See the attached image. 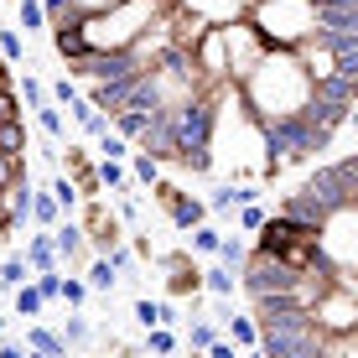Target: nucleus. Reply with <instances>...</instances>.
<instances>
[{
  "instance_id": "12",
  "label": "nucleus",
  "mask_w": 358,
  "mask_h": 358,
  "mask_svg": "<svg viewBox=\"0 0 358 358\" xmlns=\"http://www.w3.org/2000/svg\"><path fill=\"white\" fill-rule=\"evenodd\" d=\"M27 120H31V125L47 135V141H68V120H63V109H57V104H42V109H31Z\"/></svg>"
},
{
  "instance_id": "27",
  "label": "nucleus",
  "mask_w": 358,
  "mask_h": 358,
  "mask_svg": "<svg viewBox=\"0 0 358 358\" xmlns=\"http://www.w3.org/2000/svg\"><path fill=\"white\" fill-rule=\"evenodd\" d=\"M270 218V208L265 203H239V213H234V224H239V234H255Z\"/></svg>"
},
{
  "instance_id": "11",
  "label": "nucleus",
  "mask_w": 358,
  "mask_h": 358,
  "mask_svg": "<svg viewBox=\"0 0 358 358\" xmlns=\"http://www.w3.org/2000/svg\"><path fill=\"white\" fill-rule=\"evenodd\" d=\"M63 109H68L73 120H78V130H83V135H94V141H99V135L109 130V120L99 115V109H94V104H89V99H83V94H73V99H68Z\"/></svg>"
},
{
  "instance_id": "22",
  "label": "nucleus",
  "mask_w": 358,
  "mask_h": 358,
  "mask_svg": "<svg viewBox=\"0 0 358 358\" xmlns=\"http://www.w3.org/2000/svg\"><path fill=\"white\" fill-rule=\"evenodd\" d=\"M47 192H52V203H57V213H78V192H73V182L63 177V171H57V177H52V187H47Z\"/></svg>"
},
{
  "instance_id": "20",
  "label": "nucleus",
  "mask_w": 358,
  "mask_h": 358,
  "mask_svg": "<svg viewBox=\"0 0 358 358\" xmlns=\"http://www.w3.org/2000/svg\"><path fill=\"white\" fill-rule=\"evenodd\" d=\"M130 156H135V145L125 141V135H115V130L99 135V162H130Z\"/></svg>"
},
{
  "instance_id": "5",
  "label": "nucleus",
  "mask_w": 358,
  "mask_h": 358,
  "mask_svg": "<svg viewBox=\"0 0 358 358\" xmlns=\"http://www.w3.org/2000/svg\"><path fill=\"white\" fill-rule=\"evenodd\" d=\"M166 296L171 301H192L197 291H203V265L192 260V255H166Z\"/></svg>"
},
{
  "instance_id": "30",
  "label": "nucleus",
  "mask_w": 358,
  "mask_h": 358,
  "mask_svg": "<svg viewBox=\"0 0 358 358\" xmlns=\"http://www.w3.org/2000/svg\"><path fill=\"white\" fill-rule=\"evenodd\" d=\"M213 338H218V327L197 317V322H192V332H187V353H208V343H213Z\"/></svg>"
},
{
  "instance_id": "32",
  "label": "nucleus",
  "mask_w": 358,
  "mask_h": 358,
  "mask_svg": "<svg viewBox=\"0 0 358 358\" xmlns=\"http://www.w3.org/2000/svg\"><path fill=\"white\" fill-rule=\"evenodd\" d=\"M0 358H27V348H21V343H10V338H0Z\"/></svg>"
},
{
  "instance_id": "26",
  "label": "nucleus",
  "mask_w": 358,
  "mask_h": 358,
  "mask_svg": "<svg viewBox=\"0 0 358 358\" xmlns=\"http://www.w3.org/2000/svg\"><path fill=\"white\" fill-rule=\"evenodd\" d=\"M145 353L171 358V353H177V332H171V327H151V332H145Z\"/></svg>"
},
{
  "instance_id": "13",
  "label": "nucleus",
  "mask_w": 358,
  "mask_h": 358,
  "mask_svg": "<svg viewBox=\"0 0 358 358\" xmlns=\"http://www.w3.org/2000/svg\"><path fill=\"white\" fill-rule=\"evenodd\" d=\"M203 291L218 296V301H234V291H239V275H234V270H224V265H208V270H203Z\"/></svg>"
},
{
  "instance_id": "28",
  "label": "nucleus",
  "mask_w": 358,
  "mask_h": 358,
  "mask_svg": "<svg viewBox=\"0 0 358 358\" xmlns=\"http://www.w3.org/2000/svg\"><path fill=\"white\" fill-rule=\"evenodd\" d=\"M57 301H63L68 312H83V306H89V286H83L78 275H63V296H57Z\"/></svg>"
},
{
  "instance_id": "4",
  "label": "nucleus",
  "mask_w": 358,
  "mask_h": 358,
  "mask_svg": "<svg viewBox=\"0 0 358 358\" xmlns=\"http://www.w3.org/2000/svg\"><path fill=\"white\" fill-rule=\"evenodd\" d=\"M151 203L171 218V229H197V224H208V203H203V197H192L177 177H162V182H156V187H151Z\"/></svg>"
},
{
  "instance_id": "34",
  "label": "nucleus",
  "mask_w": 358,
  "mask_h": 358,
  "mask_svg": "<svg viewBox=\"0 0 358 358\" xmlns=\"http://www.w3.org/2000/svg\"><path fill=\"white\" fill-rule=\"evenodd\" d=\"M27 358H47V353H31V348H27Z\"/></svg>"
},
{
  "instance_id": "23",
  "label": "nucleus",
  "mask_w": 358,
  "mask_h": 358,
  "mask_svg": "<svg viewBox=\"0 0 358 358\" xmlns=\"http://www.w3.org/2000/svg\"><path fill=\"white\" fill-rule=\"evenodd\" d=\"M27 280H31V270L21 265V255H10V260L0 265V291H6V296L16 291V286H27Z\"/></svg>"
},
{
  "instance_id": "7",
  "label": "nucleus",
  "mask_w": 358,
  "mask_h": 358,
  "mask_svg": "<svg viewBox=\"0 0 358 358\" xmlns=\"http://www.w3.org/2000/svg\"><path fill=\"white\" fill-rule=\"evenodd\" d=\"M63 177L73 182L78 203H83V197H99V192H104V187H99V171H94V156L83 151L78 141H68V156H63Z\"/></svg>"
},
{
  "instance_id": "8",
  "label": "nucleus",
  "mask_w": 358,
  "mask_h": 358,
  "mask_svg": "<svg viewBox=\"0 0 358 358\" xmlns=\"http://www.w3.org/2000/svg\"><path fill=\"white\" fill-rule=\"evenodd\" d=\"M21 265H27L31 275H42V270H63V265H57V250H52V229H42V234H27V250H21Z\"/></svg>"
},
{
  "instance_id": "3",
  "label": "nucleus",
  "mask_w": 358,
  "mask_h": 358,
  "mask_svg": "<svg viewBox=\"0 0 358 358\" xmlns=\"http://www.w3.org/2000/svg\"><path fill=\"white\" fill-rule=\"evenodd\" d=\"M78 234H83V244H89V255H109V250L125 244L120 218L104 208V197H83L78 203Z\"/></svg>"
},
{
  "instance_id": "25",
  "label": "nucleus",
  "mask_w": 358,
  "mask_h": 358,
  "mask_svg": "<svg viewBox=\"0 0 358 358\" xmlns=\"http://www.w3.org/2000/svg\"><path fill=\"white\" fill-rule=\"evenodd\" d=\"M218 239H224V229H218V224H197L192 229V255H208V260H213Z\"/></svg>"
},
{
  "instance_id": "35",
  "label": "nucleus",
  "mask_w": 358,
  "mask_h": 358,
  "mask_svg": "<svg viewBox=\"0 0 358 358\" xmlns=\"http://www.w3.org/2000/svg\"><path fill=\"white\" fill-rule=\"evenodd\" d=\"M0 338H6V317H0Z\"/></svg>"
},
{
  "instance_id": "16",
  "label": "nucleus",
  "mask_w": 358,
  "mask_h": 358,
  "mask_svg": "<svg viewBox=\"0 0 358 358\" xmlns=\"http://www.w3.org/2000/svg\"><path fill=\"white\" fill-rule=\"evenodd\" d=\"M78 280H83V286H89V291H104V296H109V291L120 286V275H115V270H109V260H104V255H94V260H89V270H83Z\"/></svg>"
},
{
  "instance_id": "19",
  "label": "nucleus",
  "mask_w": 358,
  "mask_h": 358,
  "mask_svg": "<svg viewBox=\"0 0 358 358\" xmlns=\"http://www.w3.org/2000/svg\"><path fill=\"white\" fill-rule=\"evenodd\" d=\"M213 260L239 275V265H244V239H239V234H224V239H218V250H213Z\"/></svg>"
},
{
  "instance_id": "21",
  "label": "nucleus",
  "mask_w": 358,
  "mask_h": 358,
  "mask_svg": "<svg viewBox=\"0 0 358 358\" xmlns=\"http://www.w3.org/2000/svg\"><path fill=\"white\" fill-rule=\"evenodd\" d=\"M10 306H16V317H42V312H47V301L36 296V286H31V280L10 291Z\"/></svg>"
},
{
  "instance_id": "9",
  "label": "nucleus",
  "mask_w": 358,
  "mask_h": 358,
  "mask_svg": "<svg viewBox=\"0 0 358 358\" xmlns=\"http://www.w3.org/2000/svg\"><path fill=\"white\" fill-rule=\"evenodd\" d=\"M213 317H224V332H229V343H234L239 353H255V348H260V332H255V322H250L244 312H234V301L218 306Z\"/></svg>"
},
{
  "instance_id": "2",
  "label": "nucleus",
  "mask_w": 358,
  "mask_h": 358,
  "mask_svg": "<svg viewBox=\"0 0 358 358\" xmlns=\"http://www.w3.org/2000/svg\"><path fill=\"white\" fill-rule=\"evenodd\" d=\"M31 120L21 109L16 94V68L0 57V239H10V218H6V197L16 187H31Z\"/></svg>"
},
{
  "instance_id": "6",
  "label": "nucleus",
  "mask_w": 358,
  "mask_h": 358,
  "mask_svg": "<svg viewBox=\"0 0 358 358\" xmlns=\"http://www.w3.org/2000/svg\"><path fill=\"white\" fill-rule=\"evenodd\" d=\"M52 250H57V265H68V275H83V270H89V260H94L73 218H63V224L52 229Z\"/></svg>"
},
{
  "instance_id": "29",
  "label": "nucleus",
  "mask_w": 358,
  "mask_h": 358,
  "mask_svg": "<svg viewBox=\"0 0 358 358\" xmlns=\"http://www.w3.org/2000/svg\"><path fill=\"white\" fill-rule=\"evenodd\" d=\"M63 343H73V348H83V343H89V317H83V312H68V322H63Z\"/></svg>"
},
{
  "instance_id": "1",
  "label": "nucleus",
  "mask_w": 358,
  "mask_h": 358,
  "mask_svg": "<svg viewBox=\"0 0 358 358\" xmlns=\"http://www.w3.org/2000/svg\"><path fill=\"white\" fill-rule=\"evenodd\" d=\"M52 52L162 171L270 187L358 104V0H42Z\"/></svg>"
},
{
  "instance_id": "10",
  "label": "nucleus",
  "mask_w": 358,
  "mask_h": 358,
  "mask_svg": "<svg viewBox=\"0 0 358 358\" xmlns=\"http://www.w3.org/2000/svg\"><path fill=\"white\" fill-rule=\"evenodd\" d=\"M135 322L151 332V327H177L182 317H177V301H151V296H141V301H135Z\"/></svg>"
},
{
  "instance_id": "24",
  "label": "nucleus",
  "mask_w": 358,
  "mask_h": 358,
  "mask_svg": "<svg viewBox=\"0 0 358 358\" xmlns=\"http://www.w3.org/2000/svg\"><path fill=\"white\" fill-rule=\"evenodd\" d=\"M31 286L47 306H57V296H63V270H42V275H31Z\"/></svg>"
},
{
  "instance_id": "14",
  "label": "nucleus",
  "mask_w": 358,
  "mask_h": 358,
  "mask_svg": "<svg viewBox=\"0 0 358 358\" xmlns=\"http://www.w3.org/2000/svg\"><path fill=\"white\" fill-rule=\"evenodd\" d=\"M27 343H31V353H47V358H73V353H68V343L57 338V332H47L42 322H31V327H27Z\"/></svg>"
},
{
  "instance_id": "17",
  "label": "nucleus",
  "mask_w": 358,
  "mask_h": 358,
  "mask_svg": "<svg viewBox=\"0 0 358 358\" xmlns=\"http://www.w3.org/2000/svg\"><path fill=\"white\" fill-rule=\"evenodd\" d=\"M125 171H130V182H135V187H156V182H162V177H166V171H162V166H156V162H151V156H141V151H135V156H130V162H125Z\"/></svg>"
},
{
  "instance_id": "18",
  "label": "nucleus",
  "mask_w": 358,
  "mask_h": 358,
  "mask_svg": "<svg viewBox=\"0 0 358 358\" xmlns=\"http://www.w3.org/2000/svg\"><path fill=\"white\" fill-rule=\"evenodd\" d=\"M16 21H21V36H42L47 31L42 0H16Z\"/></svg>"
},
{
  "instance_id": "31",
  "label": "nucleus",
  "mask_w": 358,
  "mask_h": 358,
  "mask_svg": "<svg viewBox=\"0 0 358 358\" xmlns=\"http://www.w3.org/2000/svg\"><path fill=\"white\" fill-rule=\"evenodd\" d=\"M203 358H239V348H234L229 338H213V343H208V353H203Z\"/></svg>"
},
{
  "instance_id": "33",
  "label": "nucleus",
  "mask_w": 358,
  "mask_h": 358,
  "mask_svg": "<svg viewBox=\"0 0 358 358\" xmlns=\"http://www.w3.org/2000/svg\"><path fill=\"white\" fill-rule=\"evenodd\" d=\"M239 358H260V348H255V353H239Z\"/></svg>"
},
{
  "instance_id": "15",
  "label": "nucleus",
  "mask_w": 358,
  "mask_h": 358,
  "mask_svg": "<svg viewBox=\"0 0 358 358\" xmlns=\"http://www.w3.org/2000/svg\"><path fill=\"white\" fill-rule=\"evenodd\" d=\"M31 224H36V229H57V224H63V213H57L52 192H42L36 182H31Z\"/></svg>"
}]
</instances>
